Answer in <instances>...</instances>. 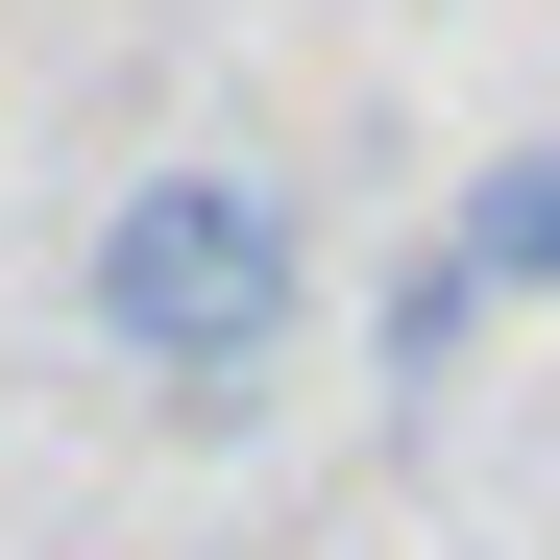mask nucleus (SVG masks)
<instances>
[{"label":"nucleus","mask_w":560,"mask_h":560,"mask_svg":"<svg viewBox=\"0 0 560 560\" xmlns=\"http://www.w3.org/2000/svg\"><path fill=\"white\" fill-rule=\"evenodd\" d=\"M439 293H463V317L560 293V147H488V171H463V220H439Z\"/></svg>","instance_id":"nucleus-2"},{"label":"nucleus","mask_w":560,"mask_h":560,"mask_svg":"<svg viewBox=\"0 0 560 560\" xmlns=\"http://www.w3.org/2000/svg\"><path fill=\"white\" fill-rule=\"evenodd\" d=\"M293 317H317V220L268 196L244 147L122 171L98 244H73V341H98L147 415H268V390H293Z\"/></svg>","instance_id":"nucleus-1"}]
</instances>
